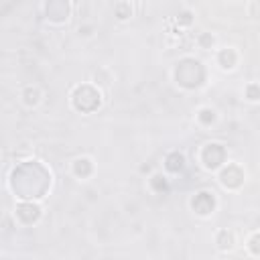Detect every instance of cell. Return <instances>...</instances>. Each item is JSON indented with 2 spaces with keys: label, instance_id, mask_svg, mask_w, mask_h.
Instances as JSON below:
<instances>
[{
  "label": "cell",
  "instance_id": "6",
  "mask_svg": "<svg viewBox=\"0 0 260 260\" xmlns=\"http://www.w3.org/2000/svg\"><path fill=\"white\" fill-rule=\"evenodd\" d=\"M92 163H89V159H77L75 163H73V173L77 175V177H87L89 173H92Z\"/></svg>",
  "mask_w": 260,
  "mask_h": 260
},
{
  "label": "cell",
  "instance_id": "2",
  "mask_svg": "<svg viewBox=\"0 0 260 260\" xmlns=\"http://www.w3.org/2000/svg\"><path fill=\"white\" fill-rule=\"evenodd\" d=\"M220 181H222V185L224 187H228V189H236V187H240L242 185V181H244V173H242V169L240 167H236V165H228L222 171L220 175Z\"/></svg>",
  "mask_w": 260,
  "mask_h": 260
},
{
  "label": "cell",
  "instance_id": "3",
  "mask_svg": "<svg viewBox=\"0 0 260 260\" xmlns=\"http://www.w3.org/2000/svg\"><path fill=\"white\" fill-rule=\"evenodd\" d=\"M17 218L22 222V224H35L39 218H41V209L35 203H20L17 208Z\"/></svg>",
  "mask_w": 260,
  "mask_h": 260
},
{
  "label": "cell",
  "instance_id": "11",
  "mask_svg": "<svg viewBox=\"0 0 260 260\" xmlns=\"http://www.w3.org/2000/svg\"><path fill=\"white\" fill-rule=\"evenodd\" d=\"M246 96H248V100H258V98H260V87H256V86H248Z\"/></svg>",
  "mask_w": 260,
  "mask_h": 260
},
{
  "label": "cell",
  "instance_id": "10",
  "mask_svg": "<svg viewBox=\"0 0 260 260\" xmlns=\"http://www.w3.org/2000/svg\"><path fill=\"white\" fill-rule=\"evenodd\" d=\"M248 246H250V250L254 254H260V234H254L250 238V242H248Z\"/></svg>",
  "mask_w": 260,
  "mask_h": 260
},
{
  "label": "cell",
  "instance_id": "8",
  "mask_svg": "<svg viewBox=\"0 0 260 260\" xmlns=\"http://www.w3.org/2000/svg\"><path fill=\"white\" fill-rule=\"evenodd\" d=\"M218 244L222 250H228V248L234 246V236L230 232H220V238H218Z\"/></svg>",
  "mask_w": 260,
  "mask_h": 260
},
{
  "label": "cell",
  "instance_id": "12",
  "mask_svg": "<svg viewBox=\"0 0 260 260\" xmlns=\"http://www.w3.org/2000/svg\"><path fill=\"white\" fill-rule=\"evenodd\" d=\"M199 118L203 120V122H213V110H201V114H199Z\"/></svg>",
  "mask_w": 260,
  "mask_h": 260
},
{
  "label": "cell",
  "instance_id": "7",
  "mask_svg": "<svg viewBox=\"0 0 260 260\" xmlns=\"http://www.w3.org/2000/svg\"><path fill=\"white\" fill-rule=\"evenodd\" d=\"M167 169L169 171H181V169H183V156H181L179 153H173L171 156H169L167 159Z\"/></svg>",
  "mask_w": 260,
  "mask_h": 260
},
{
  "label": "cell",
  "instance_id": "1",
  "mask_svg": "<svg viewBox=\"0 0 260 260\" xmlns=\"http://www.w3.org/2000/svg\"><path fill=\"white\" fill-rule=\"evenodd\" d=\"M225 159V153L222 149V144L218 142H211V144H206V149L201 153V163L206 169H218Z\"/></svg>",
  "mask_w": 260,
  "mask_h": 260
},
{
  "label": "cell",
  "instance_id": "5",
  "mask_svg": "<svg viewBox=\"0 0 260 260\" xmlns=\"http://www.w3.org/2000/svg\"><path fill=\"white\" fill-rule=\"evenodd\" d=\"M220 65L224 67V69H232V67L236 65V61H238V55H236L234 49H224L220 53V57H218Z\"/></svg>",
  "mask_w": 260,
  "mask_h": 260
},
{
  "label": "cell",
  "instance_id": "4",
  "mask_svg": "<svg viewBox=\"0 0 260 260\" xmlns=\"http://www.w3.org/2000/svg\"><path fill=\"white\" fill-rule=\"evenodd\" d=\"M213 206H216V201H213L211 193H208V191H201V193H197V197L193 199V209L199 216H208L213 209Z\"/></svg>",
  "mask_w": 260,
  "mask_h": 260
},
{
  "label": "cell",
  "instance_id": "9",
  "mask_svg": "<svg viewBox=\"0 0 260 260\" xmlns=\"http://www.w3.org/2000/svg\"><path fill=\"white\" fill-rule=\"evenodd\" d=\"M25 96H27L25 102L29 106H33V104H37V102H39V92H37V89H27Z\"/></svg>",
  "mask_w": 260,
  "mask_h": 260
}]
</instances>
